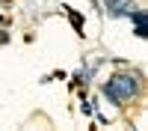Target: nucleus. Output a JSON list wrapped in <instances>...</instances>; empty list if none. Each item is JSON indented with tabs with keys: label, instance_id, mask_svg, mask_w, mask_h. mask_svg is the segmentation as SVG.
<instances>
[{
	"label": "nucleus",
	"instance_id": "20e7f679",
	"mask_svg": "<svg viewBox=\"0 0 148 131\" xmlns=\"http://www.w3.org/2000/svg\"><path fill=\"white\" fill-rule=\"evenodd\" d=\"M133 33H136L139 39H145V36H148V27H145V24H136V30H133Z\"/></svg>",
	"mask_w": 148,
	"mask_h": 131
},
{
	"label": "nucleus",
	"instance_id": "f257e3e1",
	"mask_svg": "<svg viewBox=\"0 0 148 131\" xmlns=\"http://www.w3.org/2000/svg\"><path fill=\"white\" fill-rule=\"evenodd\" d=\"M101 92H104L116 107H119V104H127V101H133V98H139V92H142V78H139V75H125V71H119V75H113V78L101 87Z\"/></svg>",
	"mask_w": 148,
	"mask_h": 131
},
{
	"label": "nucleus",
	"instance_id": "f03ea898",
	"mask_svg": "<svg viewBox=\"0 0 148 131\" xmlns=\"http://www.w3.org/2000/svg\"><path fill=\"white\" fill-rule=\"evenodd\" d=\"M104 9L110 18H127V12L133 9V0H104Z\"/></svg>",
	"mask_w": 148,
	"mask_h": 131
},
{
	"label": "nucleus",
	"instance_id": "7ed1b4c3",
	"mask_svg": "<svg viewBox=\"0 0 148 131\" xmlns=\"http://www.w3.org/2000/svg\"><path fill=\"white\" fill-rule=\"evenodd\" d=\"M127 18H130L133 24H145V18H148V15H145V12H142V9H136V6H133V9L127 12Z\"/></svg>",
	"mask_w": 148,
	"mask_h": 131
}]
</instances>
